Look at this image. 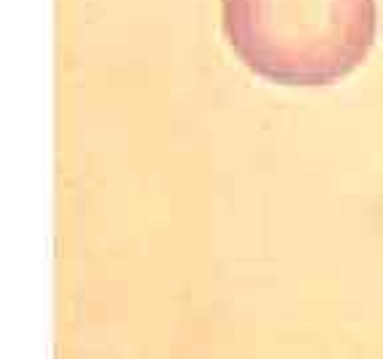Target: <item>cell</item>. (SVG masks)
Segmentation results:
<instances>
[{"label":"cell","instance_id":"6da1fadb","mask_svg":"<svg viewBox=\"0 0 383 359\" xmlns=\"http://www.w3.org/2000/svg\"><path fill=\"white\" fill-rule=\"evenodd\" d=\"M221 30L248 70L279 85H333L367 59L375 0H221Z\"/></svg>","mask_w":383,"mask_h":359}]
</instances>
